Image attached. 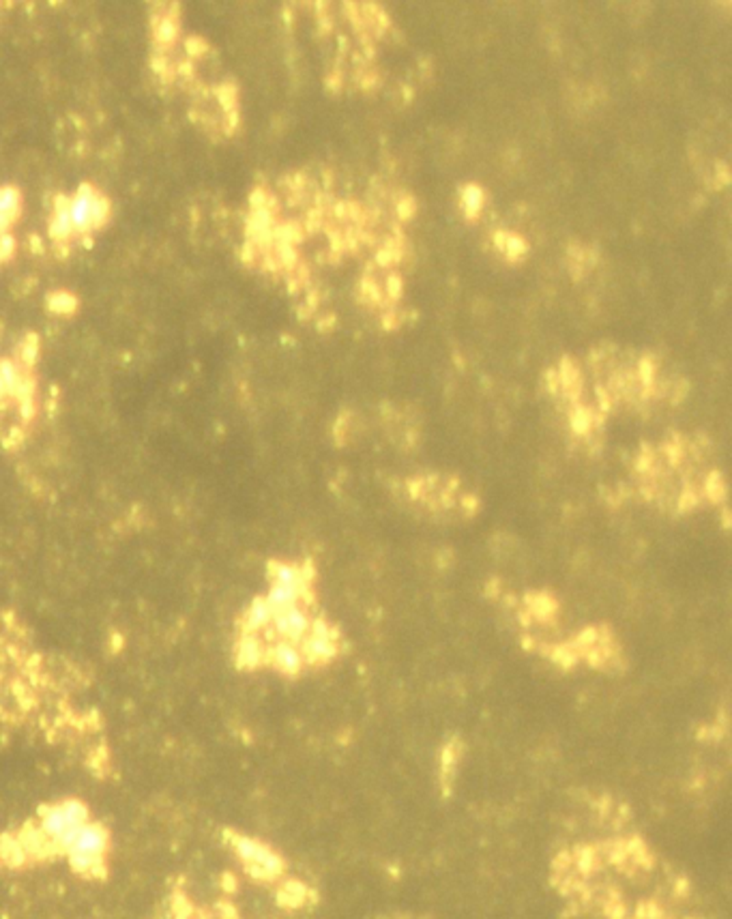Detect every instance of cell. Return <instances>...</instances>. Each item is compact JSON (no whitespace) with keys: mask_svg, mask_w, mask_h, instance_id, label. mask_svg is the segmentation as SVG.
<instances>
[{"mask_svg":"<svg viewBox=\"0 0 732 919\" xmlns=\"http://www.w3.org/2000/svg\"><path fill=\"white\" fill-rule=\"evenodd\" d=\"M106 847H108L106 830H103L101 825L87 823L76 831V836L71 838V842L67 844L65 851H67V855H87V857H99V860H103Z\"/></svg>","mask_w":732,"mask_h":919,"instance_id":"cell-4","label":"cell"},{"mask_svg":"<svg viewBox=\"0 0 732 919\" xmlns=\"http://www.w3.org/2000/svg\"><path fill=\"white\" fill-rule=\"evenodd\" d=\"M235 853L246 863L247 874L256 881H277L286 872V862L265 842L247 836H230Z\"/></svg>","mask_w":732,"mask_h":919,"instance_id":"cell-3","label":"cell"},{"mask_svg":"<svg viewBox=\"0 0 732 919\" xmlns=\"http://www.w3.org/2000/svg\"><path fill=\"white\" fill-rule=\"evenodd\" d=\"M112 217V203L93 183H82L71 196L57 198L50 215V236L69 243L99 233Z\"/></svg>","mask_w":732,"mask_h":919,"instance_id":"cell-1","label":"cell"},{"mask_svg":"<svg viewBox=\"0 0 732 919\" xmlns=\"http://www.w3.org/2000/svg\"><path fill=\"white\" fill-rule=\"evenodd\" d=\"M571 866H576V870L580 874H591L595 872L597 866H600V857H597L595 847H578L571 853Z\"/></svg>","mask_w":732,"mask_h":919,"instance_id":"cell-8","label":"cell"},{"mask_svg":"<svg viewBox=\"0 0 732 919\" xmlns=\"http://www.w3.org/2000/svg\"><path fill=\"white\" fill-rule=\"evenodd\" d=\"M87 823H89L87 806L76 799H69L58 803V806L47 808L44 817H41V833H44L46 840L54 849L65 851L67 844L71 842V838L76 836V831Z\"/></svg>","mask_w":732,"mask_h":919,"instance_id":"cell-2","label":"cell"},{"mask_svg":"<svg viewBox=\"0 0 732 919\" xmlns=\"http://www.w3.org/2000/svg\"><path fill=\"white\" fill-rule=\"evenodd\" d=\"M309 896H316V893L308 885L301 883V881H286L277 892V903L284 909H301Z\"/></svg>","mask_w":732,"mask_h":919,"instance_id":"cell-6","label":"cell"},{"mask_svg":"<svg viewBox=\"0 0 732 919\" xmlns=\"http://www.w3.org/2000/svg\"><path fill=\"white\" fill-rule=\"evenodd\" d=\"M24 198L14 185H0V236H7L11 228L20 222Z\"/></svg>","mask_w":732,"mask_h":919,"instance_id":"cell-5","label":"cell"},{"mask_svg":"<svg viewBox=\"0 0 732 919\" xmlns=\"http://www.w3.org/2000/svg\"><path fill=\"white\" fill-rule=\"evenodd\" d=\"M24 381L14 363H0V400L7 395H22Z\"/></svg>","mask_w":732,"mask_h":919,"instance_id":"cell-7","label":"cell"}]
</instances>
